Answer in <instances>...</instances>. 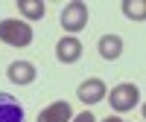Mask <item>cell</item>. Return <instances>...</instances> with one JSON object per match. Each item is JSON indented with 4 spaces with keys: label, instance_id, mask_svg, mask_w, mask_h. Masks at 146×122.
<instances>
[{
    "label": "cell",
    "instance_id": "cell-1",
    "mask_svg": "<svg viewBox=\"0 0 146 122\" xmlns=\"http://www.w3.org/2000/svg\"><path fill=\"white\" fill-rule=\"evenodd\" d=\"M0 41L9 44V47H29L32 44V29L27 20H18V18H6L0 20Z\"/></svg>",
    "mask_w": 146,
    "mask_h": 122
},
{
    "label": "cell",
    "instance_id": "cell-2",
    "mask_svg": "<svg viewBox=\"0 0 146 122\" xmlns=\"http://www.w3.org/2000/svg\"><path fill=\"white\" fill-rule=\"evenodd\" d=\"M108 102H111V108L117 113H126V111H135L137 102H140V90L135 87V84H117V87L111 93H105Z\"/></svg>",
    "mask_w": 146,
    "mask_h": 122
},
{
    "label": "cell",
    "instance_id": "cell-3",
    "mask_svg": "<svg viewBox=\"0 0 146 122\" xmlns=\"http://www.w3.org/2000/svg\"><path fill=\"white\" fill-rule=\"evenodd\" d=\"M62 29L64 32H82L85 26H88V6L85 3H79V0H73V3H67L64 9H62Z\"/></svg>",
    "mask_w": 146,
    "mask_h": 122
},
{
    "label": "cell",
    "instance_id": "cell-4",
    "mask_svg": "<svg viewBox=\"0 0 146 122\" xmlns=\"http://www.w3.org/2000/svg\"><path fill=\"white\" fill-rule=\"evenodd\" d=\"M105 81L102 79H85L79 87H76V96H79V102L82 105H96V102H102L105 99Z\"/></svg>",
    "mask_w": 146,
    "mask_h": 122
},
{
    "label": "cell",
    "instance_id": "cell-5",
    "mask_svg": "<svg viewBox=\"0 0 146 122\" xmlns=\"http://www.w3.org/2000/svg\"><path fill=\"white\" fill-rule=\"evenodd\" d=\"M0 122H27V111L12 93L0 90Z\"/></svg>",
    "mask_w": 146,
    "mask_h": 122
},
{
    "label": "cell",
    "instance_id": "cell-6",
    "mask_svg": "<svg viewBox=\"0 0 146 122\" xmlns=\"http://www.w3.org/2000/svg\"><path fill=\"white\" fill-rule=\"evenodd\" d=\"M56 55L62 64H73V61L82 58V41L76 38V35H64L62 41L56 44Z\"/></svg>",
    "mask_w": 146,
    "mask_h": 122
},
{
    "label": "cell",
    "instance_id": "cell-7",
    "mask_svg": "<svg viewBox=\"0 0 146 122\" xmlns=\"http://www.w3.org/2000/svg\"><path fill=\"white\" fill-rule=\"evenodd\" d=\"M96 52H100V58H105V61H117L120 55H123V38L114 35V32L102 35L100 44H96Z\"/></svg>",
    "mask_w": 146,
    "mask_h": 122
},
{
    "label": "cell",
    "instance_id": "cell-8",
    "mask_svg": "<svg viewBox=\"0 0 146 122\" xmlns=\"http://www.w3.org/2000/svg\"><path fill=\"white\" fill-rule=\"evenodd\" d=\"M70 119H73L70 102H53L38 113V122H70Z\"/></svg>",
    "mask_w": 146,
    "mask_h": 122
},
{
    "label": "cell",
    "instance_id": "cell-9",
    "mask_svg": "<svg viewBox=\"0 0 146 122\" xmlns=\"http://www.w3.org/2000/svg\"><path fill=\"white\" fill-rule=\"evenodd\" d=\"M6 76L15 84H32L35 81V67L29 64V61H12L9 70H6Z\"/></svg>",
    "mask_w": 146,
    "mask_h": 122
},
{
    "label": "cell",
    "instance_id": "cell-10",
    "mask_svg": "<svg viewBox=\"0 0 146 122\" xmlns=\"http://www.w3.org/2000/svg\"><path fill=\"white\" fill-rule=\"evenodd\" d=\"M18 12H21L27 20H41V18L47 15V9H44L41 0H18Z\"/></svg>",
    "mask_w": 146,
    "mask_h": 122
},
{
    "label": "cell",
    "instance_id": "cell-11",
    "mask_svg": "<svg viewBox=\"0 0 146 122\" xmlns=\"http://www.w3.org/2000/svg\"><path fill=\"white\" fill-rule=\"evenodd\" d=\"M123 12H126V18H131V20H143L146 18V3L143 0H123Z\"/></svg>",
    "mask_w": 146,
    "mask_h": 122
},
{
    "label": "cell",
    "instance_id": "cell-12",
    "mask_svg": "<svg viewBox=\"0 0 146 122\" xmlns=\"http://www.w3.org/2000/svg\"><path fill=\"white\" fill-rule=\"evenodd\" d=\"M70 122H96V119H94V113H91V111H82V113H76V116H73Z\"/></svg>",
    "mask_w": 146,
    "mask_h": 122
},
{
    "label": "cell",
    "instance_id": "cell-13",
    "mask_svg": "<svg viewBox=\"0 0 146 122\" xmlns=\"http://www.w3.org/2000/svg\"><path fill=\"white\" fill-rule=\"evenodd\" d=\"M102 122H123V119H120V116H105Z\"/></svg>",
    "mask_w": 146,
    "mask_h": 122
}]
</instances>
